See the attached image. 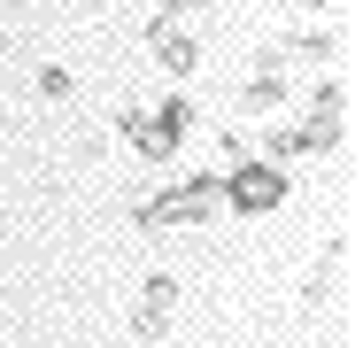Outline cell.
<instances>
[{"label": "cell", "mask_w": 363, "mask_h": 348, "mask_svg": "<svg viewBox=\"0 0 363 348\" xmlns=\"http://www.w3.org/2000/svg\"><path fill=\"white\" fill-rule=\"evenodd\" d=\"M178 302H186L178 278H170V271H147L140 278V302H132V333H140V341H162V333L178 325Z\"/></svg>", "instance_id": "cell-5"}, {"label": "cell", "mask_w": 363, "mask_h": 348, "mask_svg": "<svg viewBox=\"0 0 363 348\" xmlns=\"http://www.w3.org/2000/svg\"><path fill=\"white\" fill-rule=\"evenodd\" d=\"M31 85H39V101H70V93H77V77L62 62H39V70H31Z\"/></svg>", "instance_id": "cell-8"}, {"label": "cell", "mask_w": 363, "mask_h": 348, "mask_svg": "<svg viewBox=\"0 0 363 348\" xmlns=\"http://www.w3.org/2000/svg\"><path fill=\"white\" fill-rule=\"evenodd\" d=\"M279 55H286V62H309V70H333L340 62V31H333V23H301V31L279 39Z\"/></svg>", "instance_id": "cell-7"}, {"label": "cell", "mask_w": 363, "mask_h": 348, "mask_svg": "<svg viewBox=\"0 0 363 348\" xmlns=\"http://www.w3.org/2000/svg\"><path fill=\"white\" fill-rule=\"evenodd\" d=\"M8 8H23V0H0V16H8Z\"/></svg>", "instance_id": "cell-13"}, {"label": "cell", "mask_w": 363, "mask_h": 348, "mask_svg": "<svg viewBox=\"0 0 363 348\" xmlns=\"http://www.w3.org/2000/svg\"><path fill=\"white\" fill-rule=\"evenodd\" d=\"M0 55H8V23H0Z\"/></svg>", "instance_id": "cell-12"}, {"label": "cell", "mask_w": 363, "mask_h": 348, "mask_svg": "<svg viewBox=\"0 0 363 348\" xmlns=\"http://www.w3.org/2000/svg\"><path fill=\"white\" fill-rule=\"evenodd\" d=\"M224 209L232 217H271V209L286 202V163H271V155H240V163H224Z\"/></svg>", "instance_id": "cell-3"}, {"label": "cell", "mask_w": 363, "mask_h": 348, "mask_svg": "<svg viewBox=\"0 0 363 348\" xmlns=\"http://www.w3.org/2000/svg\"><path fill=\"white\" fill-rule=\"evenodd\" d=\"M116 132L132 139L147 163H170V155L186 147V132H194V93L178 85V93H162V109H140V101H124V109H116Z\"/></svg>", "instance_id": "cell-1"}, {"label": "cell", "mask_w": 363, "mask_h": 348, "mask_svg": "<svg viewBox=\"0 0 363 348\" xmlns=\"http://www.w3.org/2000/svg\"><path fill=\"white\" fill-rule=\"evenodd\" d=\"M162 16H201V8H217V0H155Z\"/></svg>", "instance_id": "cell-10"}, {"label": "cell", "mask_w": 363, "mask_h": 348, "mask_svg": "<svg viewBox=\"0 0 363 348\" xmlns=\"http://www.w3.org/2000/svg\"><path fill=\"white\" fill-rule=\"evenodd\" d=\"M217 147H224V163H240V155H255V139H247V132H217Z\"/></svg>", "instance_id": "cell-9"}, {"label": "cell", "mask_w": 363, "mask_h": 348, "mask_svg": "<svg viewBox=\"0 0 363 348\" xmlns=\"http://www.w3.org/2000/svg\"><path fill=\"white\" fill-rule=\"evenodd\" d=\"M294 8H309V16H333V8H340V0H294Z\"/></svg>", "instance_id": "cell-11"}, {"label": "cell", "mask_w": 363, "mask_h": 348, "mask_svg": "<svg viewBox=\"0 0 363 348\" xmlns=\"http://www.w3.org/2000/svg\"><path fill=\"white\" fill-rule=\"evenodd\" d=\"M140 39L155 47V62L170 70V77H194L201 70V31H186V16H140Z\"/></svg>", "instance_id": "cell-4"}, {"label": "cell", "mask_w": 363, "mask_h": 348, "mask_svg": "<svg viewBox=\"0 0 363 348\" xmlns=\"http://www.w3.org/2000/svg\"><path fill=\"white\" fill-rule=\"evenodd\" d=\"M140 232H178V224H209L224 217V178L217 170H194V178H178V186H162V194H147L140 209Z\"/></svg>", "instance_id": "cell-2"}, {"label": "cell", "mask_w": 363, "mask_h": 348, "mask_svg": "<svg viewBox=\"0 0 363 348\" xmlns=\"http://www.w3.org/2000/svg\"><path fill=\"white\" fill-rule=\"evenodd\" d=\"M240 109H255V116H279L286 109V55H279V39L255 55V77L240 85Z\"/></svg>", "instance_id": "cell-6"}]
</instances>
